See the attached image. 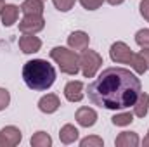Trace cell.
Returning a JSON list of instances; mask_svg holds the SVG:
<instances>
[{"label": "cell", "mask_w": 149, "mask_h": 147, "mask_svg": "<svg viewBox=\"0 0 149 147\" xmlns=\"http://www.w3.org/2000/svg\"><path fill=\"white\" fill-rule=\"evenodd\" d=\"M19 7L17 5H14V3H5L3 7H2V10H0V19H2V24L3 26H12L16 21H17V17H19Z\"/></svg>", "instance_id": "obj_12"}, {"label": "cell", "mask_w": 149, "mask_h": 147, "mask_svg": "<svg viewBox=\"0 0 149 147\" xmlns=\"http://www.w3.org/2000/svg\"><path fill=\"white\" fill-rule=\"evenodd\" d=\"M45 28V19L42 14H24V17L19 21V31L35 35Z\"/></svg>", "instance_id": "obj_6"}, {"label": "cell", "mask_w": 149, "mask_h": 147, "mask_svg": "<svg viewBox=\"0 0 149 147\" xmlns=\"http://www.w3.org/2000/svg\"><path fill=\"white\" fill-rule=\"evenodd\" d=\"M139 10H141V16H142V17L149 23V0H141Z\"/></svg>", "instance_id": "obj_25"}, {"label": "cell", "mask_w": 149, "mask_h": 147, "mask_svg": "<svg viewBox=\"0 0 149 147\" xmlns=\"http://www.w3.org/2000/svg\"><path fill=\"white\" fill-rule=\"evenodd\" d=\"M134 121V112H118L111 118V123L114 126H127Z\"/></svg>", "instance_id": "obj_19"}, {"label": "cell", "mask_w": 149, "mask_h": 147, "mask_svg": "<svg viewBox=\"0 0 149 147\" xmlns=\"http://www.w3.org/2000/svg\"><path fill=\"white\" fill-rule=\"evenodd\" d=\"M102 64V57L95 50H83L80 55V71L85 78H94Z\"/></svg>", "instance_id": "obj_5"}, {"label": "cell", "mask_w": 149, "mask_h": 147, "mask_svg": "<svg viewBox=\"0 0 149 147\" xmlns=\"http://www.w3.org/2000/svg\"><path fill=\"white\" fill-rule=\"evenodd\" d=\"M139 144H141V139L135 132H121L114 140L116 147H137Z\"/></svg>", "instance_id": "obj_14"}, {"label": "cell", "mask_w": 149, "mask_h": 147, "mask_svg": "<svg viewBox=\"0 0 149 147\" xmlns=\"http://www.w3.org/2000/svg\"><path fill=\"white\" fill-rule=\"evenodd\" d=\"M139 54L144 57V61H146V64H148V69H149V49H142Z\"/></svg>", "instance_id": "obj_26"}, {"label": "cell", "mask_w": 149, "mask_h": 147, "mask_svg": "<svg viewBox=\"0 0 149 147\" xmlns=\"http://www.w3.org/2000/svg\"><path fill=\"white\" fill-rule=\"evenodd\" d=\"M148 111H149V95L146 92H141L139 97H137V101H135V104H134V116L146 118Z\"/></svg>", "instance_id": "obj_16"}, {"label": "cell", "mask_w": 149, "mask_h": 147, "mask_svg": "<svg viewBox=\"0 0 149 147\" xmlns=\"http://www.w3.org/2000/svg\"><path fill=\"white\" fill-rule=\"evenodd\" d=\"M30 144L33 147H50L52 146V137H50L47 132H37V133L31 137Z\"/></svg>", "instance_id": "obj_18"}, {"label": "cell", "mask_w": 149, "mask_h": 147, "mask_svg": "<svg viewBox=\"0 0 149 147\" xmlns=\"http://www.w3.org/2000/svg\"><path fill=\"white\" fill-rule=\"evenodd\" d=\"M141 92V80L125 68H106L87 87L88 101L94 106L111 111L134 106Z\"/></svg>", "instance_id": "obj_1"}, {"label": "cell", "mask_w": 149, "mask_h": 147, "mask_svg": "<svg viewBox=\"0 0 149 147\" xmlns=\"http://www.w3.org/2000/svg\"><path fill=\"white\" fill-rule=\"evenodd\" d=\"M59 106H61V101H59V97L56 94H47V95H43L38 101V109L42 111V112H45V114L56 112V111L59 109Z\"/></svg>", "instance_id": "obj_13"}, {"label": "cell", "mask_w": 149, "mask_h": 147, "mask_svg": "<svg viewBox=\"0 0 149 147\" xmlns=\"http://www.w3.org/2000/svg\"><path fill=\"white\" fill-rule=\"evenodd\" d=\"M83 83L73 80V81H68L66 87H64V97L70 101V102H80L83 99Z\"/></svg>", "instance_id": "obj_10"}, {"label": "cell", "mask_w": 149, "mask_h": 147, "mask_svg": "<svg viewBox=\"0 0 149 147\" xmlns=\"http://www.w3.org/2000/svg\"><path fill=\"white\" fill-rule=\"evenodd\" d=\"M23 80L35 92L49 90L56 81V68L45 59H31L23 66Z\"/></svg>", "instance_id": "obj_2"}, {"label": "cell", "mask_w": 149, "mask_h": 147, "mask_svg": "<svg viewBox=\"0 0 149 147\" xmlns=\"http://www.w3.org/2000/svg\"><path fill=\"white\" fill-rule=\"evenodd\" d=\"M80 3L87 10H95V9H99L104 3V0H80Z\"/></svg>", "instance_id": "obj_23"}, {"label": "cell", "mask_w": 149, "mask_h": 147, "mask_svg": "<svg viewBox=\"0 0 149 147\" xmlns=\"http://www.w3.org/2000/svg\"><path fill=\"white\" fill-rule=\"evenodd\" d=\"M19 49L24 54H35L42 49V40L35 35L23 33V37H19Z\"/></svg>", "instance_id": "obj_9"}, {"label": "cell", "mask_w": 149, "mask_h": 147, "mask_svg": "<svg viewBox=\"0 0 149 147\" xmlns=\"http://www.w3.org/2000/svg\"><path fill=\"white\" fill-rule=\"evenodd\" d=\"M104 2H108V3H111V5H120V3H123L125 0H104Z\"/></svg>", "instance_id": "obj_27"}, {"label": "cell", "mask_w": 149, "mask_h": 147, "mask_svg": "<svg viewBox=\"0 0 149 147\" xmlns=\"http://www.w3.org/2000/svg\"><path fill=\"white\" fill-rule=\"evenodd\" d=\"M24 14H43V0H24L19 7Z\"/></svg>", "instance_id": "obj_17"}, {"label": "cell", "mask_w": 149, "mask_h": 147, "mask_svg": "<svg viewBox=\"0 0 149 147\" xmlns=\"http://www.w3.org/2000/svg\"><path fill=\"white\" fill-rule=\"evenodd\" d=\"M43 2H45V0H43Z\"/></svg>", "instance_id": "obj_30"}, {"label": "cell", "mask_w": 149, "mask_h": 147, "mask_svg": "<svg viewBox=\"0 0 149 147\" xmlns=\"http://www.w3.org/2000/svg\"><path fill=\"white\" fill-rule=\"evenodd\" d=\"M74 2H76V0H52L54 7H56L57 10H61V12H68V10H71L73 5H74Z\"/></svg>", "instance_id": "obj_22"}, {"label": "cell", "mask_w": 149, "mask_h": 147, "mask_svg": "<svg viewBox=\"0 0 149 147\" xmlns=\"http://www.w3.org/2000/svg\"><path fill=\"white\" fill-rule=\"evenodd\" d=\"M3 5H5V2H3V0H0V10H2V7H3Z\"/></svg>", "instance_id": "obj_29"}, {"label": "cell", "mask_w": 149, "mask_h": 147, "mask_svg": "<svg viewBox=\"0 0 149 147\" xmlns=\"http://www.w3.org/2000/svg\"><path fill=\"white\" fill-rule=\"evenodd\" d=\"M104 146V140L97 135H90V137H85L80 140V147H102Z\"/></svg>", "instance_id": "obj_20"}, {"label": "cell", "mask_w": 149, "mask_h": 147, "mask_svg": "<svg viewBox=\"0 0 149 147\" xmlns=\"http://www.w3.org/2000/svg\"><path fill=\"white\" fill-rule=\"evenodd\" d=\"M135 43L141 49H149V30H139L135 33Z\"/></svg>", "instance_id": "obj_21"}, {"label": "cell", "mask_w": 149, "mask_h": 147, "mask_svg": "<svg viewBox=\"0 0 149 147\" xmlns=\"http://www.w3.org/2000/svg\"><path fill=\"white\" fill-rule=\"evenodd\" d=\"M109 57L116 64H128L137 74H144L148 71V64L141 54L132 52V49L125 42H114L109 49Z\"/></svg>", "instance_id": "obj_3"}, {"label": "cell", "mask_w": 149, "mask_h": 147, "mask_svg": "<svg viewBox=\"0 0 149 147\" xmlns=\"http://www.w3.org/2000/svg\"><path fill=\"white\" fill-rule=\"evenodd\" d=\"M10 102V94L7 88H0V111H3Z\"/></svg>", "instance_id": "obj_24"}, {"label": "cell", "mask_w": 149, "mask_h": 147, "mask_svg": "<svg viewBox=\"0 0 149 147\" xmlns=\"http://www.w3.org/2000/svg\"><path fill=\"white\" fill-rule=\"evenodd\" d=\"M50 59L59 66V69L64 74H74L80 71V57L76 55L73 49L66 47H54L50 50Z\"/></svg>", "instance_id": "obj_4"}, {"label": "cell", "mask_w": 149, "mask_h": 147, "mask_svg": "<svg viewBox=\"0 0 149 147\" xmlns=\"http://www.w3.org/2000/svg\"><path fill=\"white\" fill-rule=\"evenodd\" d=\"M88 43H90V37L85 31H73L68 37V45L73 50H81L83 52V50L88 49Z\"/></svg>", "instance_id": "obj_11"}, {"label": "cell", "mask_w": 149, "mask_h": 147, "mask_svg": "<svg viewBox=\"0 0 149 147\" xmlns=\"http://www.w3.org/2000/svg\"><path fill=\"white\" fill-rule=\"evenodd\" d=\"M74 119L80 126L83 128H90L97 123V112L92 109V107H80V109L74 112Z\"/></svg>", "instance_id": "obj_8"}, {"label": "cell", "mask_w": 149, "mask_h": 147, "mask_svg": "<svg viewBox=\"0 0 149 147\" xmlns=\"http://www.w3.org/2000/svg\"><path fill=\"white\" fill-rule=\"evenodd\" d=\"M142 146H144V147H149V130H148V137L142 140Z\"/></svg>", "instance_id": "obj_28"}, {"label": "cell", "mask_w": 149, "mask_h": 147, "mask_svg": "<svg viewBox=\"0 0 149 147\" xmlns=\"http://www.w3.org/2000/svg\"><path fill=\"white\" fill-rule=\"evenodd\" d=\"M23 139V133L17 126H5L0 130V147H14Z\"/></svg>", "instance_id": "obj_7"}, {"label": "cell", "mask_w": 149, "mask_h": 147, "mask_svg": "<svg viewBox=\"0 0 149 147\" xmlns=\"http://www.w3.org/2000/svg\"><path fill=\"white\" fill-rule=\"evenodd\" d=\"M78 135H80V132L74 128V125H64V126H61V130H59V140L64 144V146H70V144H73L78 140Z\"/></svg>", "instance_id": "obj_15"}]
</instances>
